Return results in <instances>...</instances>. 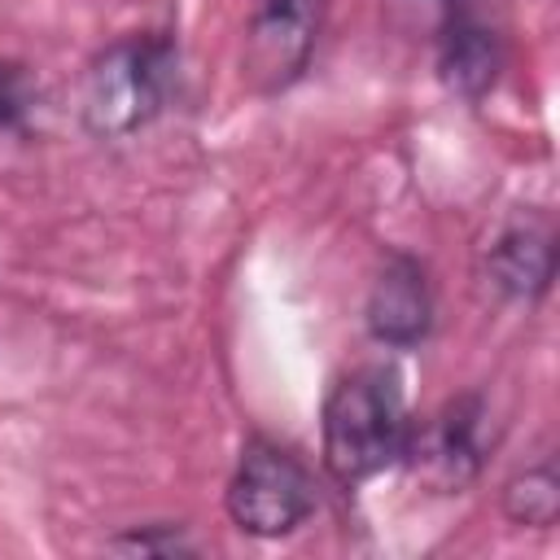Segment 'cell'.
Returning <instances> with one entry per match:
<instances>
[{
  "mask_svg": "<svg viewBox=\"0 0 560 560\" xmlns=\"http://www.w3.org/2000/svg\"><path fill=\"white\" fill-rule=\"evenodd\" d=\"M407 411L389 368H359L341 376L324 402V464L341 486H359L402 455Z\"/></svg>",
  "mask_w": 560,
  "mask_h": 560,
  "instance_id": "1",
  "label": "cell"
},
{
  "mask_svg": "<svg viewBox=\"0 0 560 560\" xmlns=\"http://www.w3.org/2000/svg\"><path fill=\"white\" fill-rule=\"evenodd\" d=\"M311 39H315L311 0L262 4V13L254 18V31H249V74L258 79V88L276 92L284 83H293L311 57Z\"/></svg>",
  "mask_w": 560,
  "mask_h": 560,
  "instance_id": "6",
  "label": "cell"
},
{
  "mask_svg": "<svg viewBox=\"0 0 560 560\" xmlns=\"http://www.w3.org/2000/svg\"><path fill=\"white\" fill-rule=\"evenodd\" d=\"M459 13H464L459 0H389V18L407 35H433L438 39Z\"/></svg>",
  "mask_w": 560,
  "mask_h": 560,
  "instance_id": "10",
  "label": "cell"
},
{
  "mask_svg": "<svg viewBox=\"0 0 560 560\" xmlns=\"http://www.w3.org/2000/svg\"><path fill=\"white\" fill-rule=\"evenodd\" d=\"M315 512V481L306 464L280 442L249 438L228 481V516L254 538H280Z\"/></svg>",
  "mask_w": 560,
  "mask_h": 560,
  "instance_id": "3",
  "label": "cell"
},
{
  "mask_svg": "<svg viewBox=\"0 0 560 560\" xmlns=\"http://www.w3.org/2000/svg\"><path fill=\"white\" fill-rule=\"evenodd\" d=\"M429 324H433V298H429L424 267L407 254L389 258L368 293V332L381 346L411 350L429 337Z\"/></svg>",
  "mask_w": 560,
  "mask_h": 560,
  "instance_id": "5",
  "label": "cell"
},
{
  "mask_svg": "<svg viewBox=\"0 0 560 560\" xmlns=\"http://www.w3.org/2000/svg\"><path fill=\"white\" fill-rule=\"evenodd\" d=\"M486 267H490V280L508 298L538 302L551 289V271H556V245H551L547 223H529V219L508 223L494 236V245L486 254Z\"/></svg>",
  "mask_w": 560,
  "mask_h": 560,
  "instance_id": "7",
  "label": "cell"
},
{
  "mask_svg": "<svg viewBox=\"0 0 560 560\" xmlns=\"http://www.w3.org/2000/svg\"><path fill=\"white\" fill-rule=\"evenodd\" d=\"M398 464H407V472L438 494H459L464 486H472L481 464H486V407H481V398L464 394V398L442 402L433 416H424L416 424L407 420Z\"/></svg>",
  "mask_w": 560,
  "mask_h": 560,
  "instance_id": "4",
  "label": "cell"
},
{
  "mask_svg": "<svg viewBox=\"0 0 560 560\" xmlns=\"http://www.w3.org/2000/svg\"><path fill=\"white\" fill-rule=\"evenodd\" d=\"M114 551H153V556H175V551H192V542L175 529V525H149V529H131L118 534L109 542Z\"/></svg>",
  "mask_w": 560,
  "mask_h": 560,
  "instance_id": "11",
  "label": "cell"
},
{
  "mask_svg": "<svg viewBox=\"0 0 560 560\" xmlns=\"http://www.w3.org/2000/svg\"><path fill=\"white\" fill-rule=\"evenodd\" d=\"M438 70H442L451 92L477 101L499 79V44H494V35L481 22H472L468 13H459L438 35Z\"/></svg>",
  "mask_w": 560,
  "mask_h": 560,
  "instance_id": "8",
  "label": "cell"
},
{
  "mask_svg": "<svg viewBox=\"0 0 560 560\" xmlns=\"http://www.w3.org/2000/svg\"><path fill=\"white\" fill-rule=\"evenodd\" d=\"M262 4H298V0H262Z\"/></svg>",
  "mask_w": 560,
  "mask_h": 560,
  "instance_id": "13",
  "label": "cell"
},
{
  "mask_svg": "<svg viewBox=\"0 0 560 560\" xmlns=\"http://www.w3.org/2000/svg\"><path fill=\"white\" fill-rule=\"evenodd\" d=\"M503 512H508L516 525H534V529L556 525V516H560V481H556V464L542 459V464L516 472V477L503 486Z\"/></svg>",
  "mask_w": 560,
  "mask_h": 560,
  "instance_id": "9",
  "label": "cell"
},
{
  "mask_svg": "<svg viewBox=\"0 0 560 560\" xmlns=\"http://www.w3.org/2000/svg\"><path fill=\"white\" fill-rule=\"evenodd\" d=\"M31 109V79L18 61H0V127H18Z\"/></svg>",
  "mask_w": 560,
  "mask_h": 560,
  "instance_id": "12",
  "label": "cell"
},
{
  "mask_svg": "<svg viewBox=\"0 0 560 560\" xmlns=\"http://www.w3.org/2000/svg\"><path fill=\"white\" fill-rule=\"evenodd\" d=\"M175 88V44L166 35H127L92 57L79 114L101 140H122L153 122Z\"/></svg>",
  "mask_w": 560,
  "mask_h": 560,
  "instance_id": "2",
  "label": "cell"
}]
</instances>
